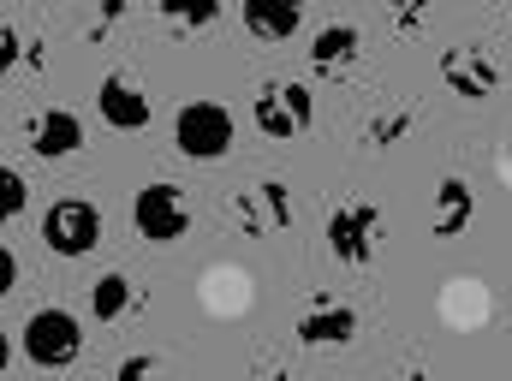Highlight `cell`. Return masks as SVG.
I'll return each instance as SVG.
<instances>
[{"instance_id": "cell-1", "label": "cell", "mask_w": 512, "mask_h": 381, "mask_svg": "<svg viewBox=\"0 0 512 381\" xmlns=\"http://www.w3.org/2000/svg\"><path fill=\"white\" fill-rule=\"evenodd\" d=\"M78 352H84V328H78V316L72 310H36L30 322H24V358L36 364V370H72L78 364Z\"/></svg>"}, {"instance_id": "cell-2", "label": "cell", "mask_w": 512, "mask_h": 381, "mask_svg": "<svg viewBox=\"0 0 512 381\" xmlns=\"http://www.w3.org/2000/svg\"><path fill=\"white\" fill-rule=\"evenodd\" d=\"M131 227H137V239H149V245H179L185 227H191V197H185L179 185L155 179V185L137 191V203H131Z\"/></svg>"}, {"instance_id": "cell-3", "label": "cell", "mask_w": 512, "mask_h": 381, "mask_svg": "<svg viewBox=\"0 0 512 381\" xmlns=\"http://www.w3.org/2000/svg\"><path fill=\"white\" fill-rule=\"evenodd\" d=\"M173 143H179L185 161H221L233 149V114L221 102H191L173 120Z\"/></svg>"}, {"instance_id": "cell-4", "label": "cell", "mask_w": 512, "mask_h": 381, "mask_svg": "<svg viewBox=\"0 0 512 381\" xmlns=\"http://www.w3.org/2000/svg\"><path fill=\"white\" fill-rule=\"evenodd\" d=\"M42 245L54 256H90L102 245V215H96V203H84V197L48 203V215H42Z\"/></svg>"}, {"instance_id": "cell-5", "label": "cell", "mask_w": 512, "mask_h": 381, "mask_svg": "<svg viewBox=\"0 0 512 381\" xmlns=\"http://www.w3.org/2000/svg\"><path fill=\"white\" fill-rule=\"evenodd\" d=\"M382 245V215H376V203H364V197H352V203H334V215H328V251L340 256L346 268H364L370 256Z\"/></svg>"}, {"instance_id": "cell-6", "label": "cell", "mask_w": 512, "mask_h": 381, "mask_svg": "<svg viewBox=\"0 0 512 381\" xmlns=\"http://www.w3.org/2000/svg\"><path fill=\"white\" fill-rule=\"evenodd\" d=\"M310 120H316V102H310V90H304V84L274 78V84H262V90H256V126L268 131V137H304Z\"/></svg>"}, {"instance_id": "cell-7", "label": "cell", "mask_w": 512, "mask_h": 381, "mask_svg": "<svg viewBox=\"0 0 512 381\" xmlns=\"http://www.w3.org/2000/svg\"><path fill=\"white\" fill-rule=\"evenodd\" d=\"M233 221L262 239V233H286L292 227V191L280 185V179H262V185H245V191H233Z\"/></svg>"}, {"instance_id": "cell-8", "label": "cell", "mask_w": 512, "mask_h": 381, "mask_svg": "<svg viewBox=\"0 0 512 381\" xmlns=\"http://www.w3.org/2000/svg\"><path fill=\"white\" fill-rule=\"evenodd\" d=\"M441 78L465 102H483V96L501 90V66H495L489 48H441Z\"/></svg>"}, {"instance_id": "cell-9", "label": "cell", "mask_w": 512, "mask_h": 381, "mask_svg": "<svg viewBox=\"0 0 512 381\" xmlns=\"http://www.w3.org/2000/svg\"><path fill=\"white\" fill-rule=\"evenodd\" d=\"M352 334H358V310L340 304V298H310L304 316H298L304 346H352Z\"/></svg>"}, {"instance_id": "cell-10", "label": "cell", "mask_w": 512, "mask_h": 381, "mask_svg": "<svg viewBox=\"0 0 512 381\" xmlns=\"http://www.w3.org/2000/svg\"><path fill=\"white\" fill-rule=\"evenodd\" d=\"M96 108H102V120H108L114 131H143L149 126V96L137 90V78H126V72H108V78H102Z\"/></svg>"}, {"instance_id": "cell-11", "label": "cell", "mask_w": 512, "mask_h": 381, "mask_svg": "<svg viewBox=\"0 0 512 381\" xmlns=\"http://www.w3.org/2000/svg\"><path fill=\"white\" fill-rule=\"evenodd\" d=\"M24 137H30V149H36L42 161H60V155H72V149H84V120L66 114V108H42V114L24 126Z\"/></svg>"}, {"instance_id": "cell-12", "label": "cell", "mask_w": 512, "mask_h": 381, "mask_svg": "<svg viewBox=\"0 0 512 381\" xmlns=\"http://www.w3.org/2000/svg\"><path fill=\"white\" fill-rule=\"evenodd\" d=\"M471 215H477V191H471L459 173H447V179L435 185V215H429V233H435V239H459V233L471 227Z\"/></svg>"}, {"instance_id": "cell-13", "label": "cell", "mask_w": 512, "mask_h": 381, "mask_svg": "<svg viewBox=\"0 0 512 381\" xmlns=\"http://www.w3.org/2000/svg\"><path fill=\"white\" fill-rule=\"evenodd\" d=\"M358 54H364L358 24H322V30L310 36V60H316V72H346V66H358Z\"/></svg>"}, {"instance_id": "cell-14", "label": "cell", "mask_w": 512, "mask_h": 381, "mask_svg": "<svg viewBox=\"0 0 512 381\" xmlns=\"http://www.w3.org/2000/svg\"><path fill=\"white\" fill-rule=\"evenodd\" d=\"M137 310V286H131V274H102L96 286H90V316L96 322H120V316H131Z\"/></svg>"}, {"instance_id": "cell-15", "label": "cell", "mask_w": 512, "mask_h": 381, "mask_svg": "<svg viewBox=\"0 0 512 381\" xmlns=\"http://www.w3.org/2000/svg\"><path fill=\"white\" fill-rule=\"evenodd\" d=\"M239 18H245V30H251L256 42H286V36L304 30V12H298V6H256L251 0Z\"/></svg>"}, {"instance_id": "cell-16", "label": "cell", "mask_w": 512, "mask_h": 381, "mask_svg": "<svg viewBox=\"0 0 512 381\" xmlns=\"http://www.w3.org/2000/svg\"><path fill=\"white\" fill-rule=\"evenodd\" d=\"M405 131H411V114H405V108H387V114H376V120H370L364 143H370V149H387V143H399Z\"/></svg>"}, {"instance_id": "cell-17", "label": "cell", "mask_w": 512, "mask_h": 381, "mask_svg": "<svg viewBox=\"0 0 512 381\" xmlns=\"http://www.w3.org/2000/svg\"><path fill=\"white\" fill-rule=\"evenodd\" d=\"M24 197H30V185H24L12 167H0V221H12V215L24 209Z\"/></svg>"}, {"instance_id": "cell-18", "label": "cell", "mask_w": 512, "mask_h": 381, "mask_svg": "<svg viewBox=\"0 0 512 381\" xmlns=\"http://www.w3.org/2000/svg\"><path fill=\"white\" fill-rule=\"evenodd\" d=\"M215 18H221V6H215V0H209V6H197V12H167V24H173V30H185V36H191V30H209Z\"/></svg>"}, {"instance_id": "cell-19", "label": "cell", "mask_w": 512, "mask_h": 381, "mask_svg": "<svg viewBox=\"0 0 512 381\" xmlns=\"http://www.w3.org/2000/svg\"><path fill=\"white\" fill-rule=\"evenodd\" d=\"M114 381H161V364H155V358H143V352H137V358H126V364H120V370H114Z\"/></svg>"}, {"instance_id": "cell-20", "label": "cell", "mask_w": 512, "mask_h": 381, "mask_svg": "<svg viewBox=\"0 0 512 381\" xmlns=\"http://www.w3.org/2000/svg\"><path fill=\"white\" fill-rule=\"evenodd\" d=\"M18 54H24V42H18V30H0V78L18 66Z\"/></svg>"}, {"instance_id": "cell-21", "label": "cell", "mask_w": 512, "mask_h": 381, "mask_svg": "<svg viewBox=\"0 0 512 381\" xmlns=\"http://www.w3.org/2000/svg\"><path fill=\"white\" fill-rule=\"evenodd\" d=\"M12 286H18V256H12L6 245H0V298H6Z\"/></svg>"}, {"instance_id": "cell-22", "label": "cell", "mask_w": 512, "mask_h": 381, "mask_svg": "<svg viewBox=\"0 0 512 381\" xmlns=\"http://www.w3.org/2000/svg\"><path fill=\"white\" fill-rule=\"evenodd\" d=\"M393 30H423V12H393Z\"/></svg>"}, {"instance_id": "cell-23", "label": "cell", "mask_w": 512, "mask_h": 381, "mask_svg": "<svg viewBox=\"0 0 512 381\" xmlns=\"http://www.w3.org/2000/svg\"><path fill=\"white\" fill-rule=\"evenodd\" d=\"M6 364H12V340L0 334V376H6Z\"/></svg>"}, {"instance_id": "cell-24", "label": "cell", "mask_w": 512, "mask_h": 381, "mask_svg": "<svg viewBox=\"0 0 512 381\" xmlns=\"http://www.w3.org/2000/svg\"><path fill=\"white\" fill-rule=\"evenodd\" d=\"M262 381H286V370H280V364H268V370H262Z\"/></svg>"}, {"instance_id": "cell-25", "label": "cell", "mask_w": 512, "mask_h": 381, "mask_svg": "<svg viewBox=\"0 0 512 381\" xmlns=\"http://www.w3.org/2000/svg\"><path fill=\"white\" fill-rule=\"evenodd\" d=\"M405 381H429V376H423V370H411V376H405Z\"/></svg>"}]
</instances>
